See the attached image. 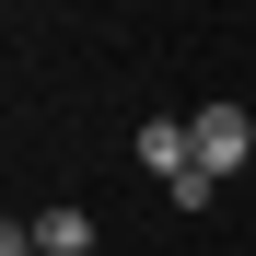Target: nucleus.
Instances as JSON below:
<instances>
[{"instance_id":"obj_1","label":"nucleus","mask_w":256,"mask_h":256,"mask_svg":"<svg viewBox=\"0 0 256 256\" xmlns=\"http://www.w3.org/2000/svg\"><path fill=\"white\" fill-rule=\"evenodd\" d=\"M186 140H198L210 175H244V163H256V116H244V105H198V116H186Z\"/></svg>"},{"instance_id":"obj_2","label":"nucleus","mask_w":256,"mask_h":256,"mask_svg":"<svg viewBox=\"0 0 256 256\" xmlns=\"http://www.w3.org/2000/svg\"><path fill=\"white\" fill-rule=\"evenodd\" d=\"M128 152H140L152 175H186V163H198V140H186V116H140V140H128Z\"/></svg>"},{"instance_id":"obj_3","label":"nucleus","mask_w":256,"mask_h":256,"mask_svg":"<svg viewBox=\"0 0 256 256\" xmlns=\"http://www.w3.org/2000/svg\"><path fill=\"white\" fill-rule=\"evenodd\" d=\"M35 256H94V210H47L35 222Z\"/></svg>"}]
</instances>
